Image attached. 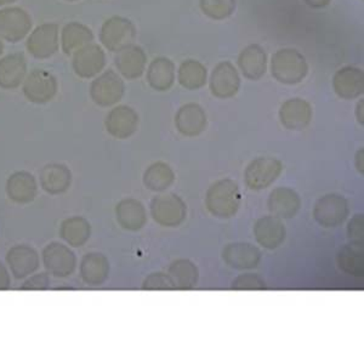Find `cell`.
Listing matches in <instances>:
<instances>
[{
  "label": "cell",
  "mask_w": 364,
  "mask_h": 364,
  "mask_svg": "<svg viewBox=\"0 0 364 364\" xmlns=\"http://www.w3.org/2000/svg\"><path fill=\"white\" fill-rule=\"evenodd\" d=\"M39 185L48 195H63L72 185V173L65 164H46L41 170Z\"/></svg>",
  "instance_id": "24"
},
{
  "label": "cell",
  "mask_w": 364,
  "mask_h": 364,
  "mask_svg": "<svg viewBox=\"0 0 364 364\" xmlns=\"http://www.w3.org/2000/svg\"><path fill=\"white\" fill-rule=\"evenodd\" d=\"M107 133L118 140H127L133 136L139 128V114L129 106H117L105 119Z\"/></svg>",
  "instance_id": "11"
},
{
  "label": "cell",
  "mask_w": 364,
  "mask_h": 364,
  "mask_svg": "<svg viewBox=\"0 0 364 364\" xmlns=\"http://www.w3.org/2000/svg\"><path fill=\"white\" fill-rule=\"evenodd\" d=\"M356 117L358 123L360 125H363V100H360V102H358V105H357Z\"/></svg>",
  "instance_id": "44"
},
{
  "label": "cell",
  "mask_w": 364,
  "mask_h": 364,
  "mask_svg": "<svg viewBox=\"0 0 364 364\" xmlns=\"http://www.w3.org/2000/svg\"><path fill=\"white\" fill-rule=\"evenodd\" d=\"M8 198L15 204L32 203L38 195V181L33 174L20 170L9 176L5 183Z\"/></svg>",
  "instance_id": "13"
},
{
  "label": "cell",
  "mask_w": 364,
  "mask_h": 364,
  "mask_svg": "<svg viewBox=\"0 0 364 364\" xmlns=\"http://www.w3.org/2000/svg\"><path fill=\"white\" fill-rule=\"evenodd\" d=\"M333 87L340 99L360 97L364 91L363 70L352 66L340 68L333 77Z\"/></svg>",
  "instance_id": "21"
},
{
  "label": "cell",
  "mask_w": 364,
  "mask_h": 364,
  "mask_svg": "<svg viewBox=\"0 0 364 364\" xmlns=\"http://www.w3.org/2000/svg\"><path fill=\"white\" fill-rule=\"evenodd\" d=\"M304 1L311 8L322 9L331 4V0H304Z\"/></svg>",
  "instance_id": "42"
},
{
  "label": "cell",
  "mask_w": 364,
  "mask_h": 364,
  "mask_svg": "<svg viewBox=\"0 0 364 364\" xmlns=\"http://www.w3.org/2000/svg\"><path fill=\"white\" fill-rule=\"evenodd\" d=\"M223 260L232 269L240 271L257 269L261 261V252L255 245L245 242L230 243L223 250Z\"/></svg>",
  "instance_id": "15"
},
{
  "label": "cell",
  "mask_w": 364,
  "mask_h": 364,
  "mask_svg": "<svg viewBox=\"0 0 364 364\" xmlns=\"http://www.w3.org/2000/svg\"><path fill=\"white\" fill-rule=\"evenodd\" d=\"M58 233L67 245L72 248H80L90 240L91 225L83 216H70L60 225Z\"/></svg>",
  "instance_id": "29"
},
{
  "label": "cell",
  "mask_w": 364,
  "mask_h": 364,
  "mask_svg": "<svg viewBox=\"0 0 364 364\" xmlns=\"http://www.w3.org/2000/svg\"><path fill=\"white\" fill-rule=\"evenodd\" d=\"M279 120L288 130L300 132L306 129L312 120V107L306 100L294 97L287 100L279 108Z\"/></svg>",
  "instance_id": "18"
},
{
  "label": "cell",
  "mask_w": 364,
  "mask_h": 364,
  "mask_svg": "<svg viewBox=\"0 0 364 364\" xmlns=\"http://www.w3.org/2000/svg\"><path fill=\"white\" fill-rule=\"evenodd\" d=\"M67 1H75V0H67Z\"/></svg>",
  "instance_id": "47"
},
{
  "label": "cell",
  "mask_w": 364,
  "mask_h": 364,
  "mask_svg": "<svg viewBox=\"0 0 364 364\" xmlns=\"http://www.w3.org/2000/svg\"><path fill=\"white\" fill-rule=\"evenodd\" d=\"M125 85L123 79L112 70L105 72L91 83L90 97L100 107H111L123 99Z\"/></svg>",
  "instance_id": "8"
},
{
  "label": "cell",
  "mask_w": 364,
  "mask_h": 364,
  "mask_svg": "<svg viewBox=\"0 0 364 364\" xmlns=\"http://www.w3.org/2000/svg\"><path fill=\"white\" fill-rule=\"evenodd\" d=\"M58 27L55 23H46L34 29L27 41V50L33 58L44 60L58 51Z\"/></svg>",
  "instance_id": "14"
},
{
  "label": "cell",
  "mask_w": 364,
  "mask_h": 364,
  "mask_svg": "<svg viewBox=\"0 0 364 364\" xmlns=\"http://www.w3.org/2000/svg\"><path fill=\"white\" fill-rule=\"evenodd\" d=\"M116 219L120 228L127 231H140L147 224L145 205L137 199H123L117 204Z\"/></svg>",
  "instance_id": "26"
},
{
  "label": "cell",
  "mask_w": 364,
  "mask_h": 364,
  "mask_svg": "<svg viewBox=\"0 0 364 364\" xmlns=\"http://www.w3.org/2000/svg\"><path fill=\"white\" fill-rule=\"evenodd\" d=\"M168 274L171 278L175 290H192L198 284V267L187 259H180L170 265Z\"/></svg>",
  "instance_id": "30"
},
{
  "label": "cell",
  "mask_w": 364,
  "mask_h": 364,
  "mask_svg": "<svg viewBox=\"0 0 364 364\" xmlns=\"http://www.w3.org/2000/svg\"><path fill=\"white\" fill-rule=\"evenodd\" d=\"M10 287H11V273L9 271L8 266L0 261V291L10 289Z\"/></svg>",
  "instance_id": "41"
},
{
  "label": "cell",
  "mask_w": 364,
  "mask_h": 364,
  "mask_svg": "<svg viewBox=\"0 0 364 364\" xmlns=\"http://www.w3.org/2000/svg\"><path fill=\"white\" fill-rule=\"evenodd\" d=\"M136 38V28L133 22L125 17L113 16L105 22L100 41L109 51H119L132 46Z\"/></svg>",
  "instance_id": "7"
},
{
  "label": "cell",
  "mask_w": 364,
  "mask_h": 364,
  "mask_svg": "<svg viewBox=\"0 0 364 364\" xmlns=\"http://www.w3.org/2000/svg\"><path fill=\"white\" fill-rule=\"evenodd\" d=\"M147 63L145 51L140 46H129L117 51L114 63L120 75L129 80L140 78L144 75Z\"/></svg>",
  "instance_id": "25"
},
{
  "label": "cell",
  "mask_w": 364,
  "mask_h": 364,
  "mask_svg": "<svg viewBox=\"0 0 364 364\" xmlns=\"http://www.w3.org/2000/svg\"><path fill=\"white\" fill-rule=\"evenodd\" d=\"M16 0H0V5L9 4V3H14Z\"/></svg>",
  "instance_id": "45"
},
{
  "label": "cell",
  "mask_w": 364,
  "mask_h": 364,
  "mask_svg": "<svg viewBox=\"0 0 364 364\" xmlns=\"http://www.w3.org/2000/svg\"><path fill=\"white\" fill-rule=\"evenodd\" d=\"M27 65L22 54H13L0 60V87L16 89L26 78Z\"/></svg>",
  "instance_id": "28"
},
{
  "label": "cell",
  "mask_w": 364,
  "mask_h": 364,
  "mask_svg": "<svg viewBox=\"0 0 364 364\" xmlns=\"http://www.w3.org/2000/svg\"><path fill=\"white\" fill-rule=\"evenodd\" d=\"M267 207L271 215L279 219H291L301 209V198L290 187H277L271 192Z\"/></svg>",
  "instance_id": "23"
},
{
  "label": "cell",
  "mask_w": 364,
  "mask_h": 364,
  "mask_svg": "<svg viewBox=\"0 0 364 364\" xmlns=\"http://www.w3.org/2000/svg\"><path fill=\"white\" fill-rule=\"evenodd\" d=\"M58 94V80L46 70H32L23 80V95L33 104L43 105Z\"/></svg>",
  "instance_id": "9"
},
{
  "label": "cell",
  "mask_w": 364,
  "mask_h": 364,
  "mask_svg": "<svg viewBox=\"0 0 364 364\" xmlns=\"http://www.w3.org/2000/svg\"><path fill=\"white\" fill-rule=\"evenodd\" d=\"M9 271L17 281L26 279L41 267V257L36 249L27 245H14L5 257Z\"/></svg>",
  "instance_id": "10"
},
{
  "label": "cell",
  "mask_w": 364,
  "mask_h": 364,
  "mask_svg": "<svg viewBox=\"0 0 364 364\" xmlns=\"http://www.w3.org/2000/svg\"><path fill=\"white\" fill-rule=\"evenodd\" d=\"M207 114L198 104L183 105L175 116V127L186 137L199 136L207 129Z\"/></svg>",
  "instance_id": "20"
},
{
  "label": "cell",
  "mask_w": 364,
  "mask_h": 364,
  "mask_svg": "<svg viewBox=\"0 0 364 364\" xmlns=\"http://www.w3.org/2000/svg\"><path fill=\"white\" fill-rule=\"evenodd\" d=\"M348 199L338 193L323 196L314 207V218L322 228H338L348 220Z\"/></svg>",
  "instance_id": "5"
},
{
  "label": "cell",
  "mask_w": 364,
  "mask_h": 364,
  "mask_svg": "<svg viewBox=\"0 0 364 364\" xmlns=\"http://www.w3.org/2000/svg\"><path fill=\"white\" fill-rule=\"evenodd\" d=\"M42 262L46 272L55 278H68L77 269V257L70 245L51 242L43 249Z\"/></svg>",
  "instance_id": "4"
},
{
  "label": "cell",
  "mask_w": 364,
  "mask_h": 364,
  "mask_svg": "<svg viewBox=\"0 0 364 364\" xmlns=\"http://www.w3.org/2000/svg\"><path fill=\"white\" fill-rule=\"evenodd\" d=\"M106 65L104 50L96 44H87L75 51L72 66L80 78H92L104 70Z\"/></svg>",
  "instance_id": "17"
},
{
  "label": "cell",
  "mask_w": 364,
  "mask_h": 364,
  "mask_svg": "<svg viewBox=\"0 0 364 364\" xmlns=\"http://www.w3.org/2000/svg\"><path fill=\"white\" fill-rule=\"evenodd\" d=\"M147 82L154 90L166 91L175 82V66L169 58H158L149 65Z\"/></svg>",
  "instance_id": "31"
},
{
  "label": "cell",
  "mask_w": 364,
  "mask_h": 364,
  "mask_svg": "<svg viewBox=\"0 0 364 364\" xmlns=\"http://www.w3.org/2000/svg\"><path fill=\"white\" fill-rule=\"evenodd\" d=\"M283 171V163L272 157H260L245 168V183L252 191L265 190L276 181Z\"/></svg>",
  "instance_id": "6"
},
{
  "label": "cell",
  "mask_w": 364,
  "mask_h": 364,
  "mask_svg": "<svg viewBox=\"0 0 364 364\" xmlns=\"http://www.w3.org/2000/svg\"><path fill=\"white\" fill-rule=\"evenodd\" d=\"M142 289L175 290V287L168 273L152 272L145 278V281L142 283Z\"/></svg>",
  "instance_id": "38"
},
{
  "label": "cell",
  "mask_w": 364,
  "mask_h": 364,
  "mask_svg": "<svg viewBox=\"0 0 364 364\" xmlns=\"http://www.w3.org/2000/svg\"><path fill=\"white\" fill-rule=\"evenodd\" d=\"M32 21L28 14L20 8L0 10V38L10 43L20 42L28 34Z\"/></svg>",
  "instance_id": "12"
},
{
  "label": "cell",
  "mask_w": 364,
  "mask_h": 364,
  "mask_svg": "<svg viewBox=\"0 0 364 364\" xmlns=\"http://www.w3.org/2000/svg\"><path fill=\"white\" fill-rule=\"evenodd\" d=\"M79 274L87 286H102L109 277V261L107 257H105L102 252H87L80 261Z\"/></svg>",
  "instance_id": "22"
},
{
  "label": "cell",
  "mask_w": 364,
  "mask_h": 364,
  "mask_svg": "<svg viewBox=\"0 0 364 364\" xmlns=\"http://www.w3.org/2000/svg\"><path fill=\"white\" fill-rule=\"evenodd\" d=\"M207 68L196 60H187L178 68V79L187 90H198L207 83Z\"/></svg>",
  "instance_id": "35"
},
{
  "label": "cell",
  "mask_w": 364,
  "mask_h": 364,
  "mask_svg": "<svg viewBox=\"0 0 364 364\" xmlns=\"http://www.w3.org/2000/svg\"><path fill=\"white\" fill-rule=\"evenodd\" d=\"M266 282L257 273H243L232 282L233 290H265Z\"/></svg>",
  "instance_id": "37"
},
{
  "label": "cell",
  "mask_w": 364,
  "mask_h": 364,
  "mask_svg": "<svg viewBox=\"0 0 364 364\" xmlns=\"http://www.w3.org/2000/svg\"><path fill=\"white\" fill-rule=\"evenodd\" d=\"M363 158H364V149H360V151H358V152H357L356 158H355V163H356V168H357V170H358V173H360V175L364 174Z\"/></svg>",
  "instance_id": "43"
},
{
  "label": "cell",
  "mask_w": 364,
  "mask_h": 364,
  "mask_svg": "<svg viewBox=\"0 0 364 364\" xmlns=\"http://www.w3.org/2000/svg\"><path fill=\"white\" fill-rule=\"evenodd\" d=\"M51 283V276L46 272H36L22 282L21 290H48Z\"/></svg>",
  "instance_id": "39"
},
{
  "label": "cell",
  "mask_w": 364,
  "mask_h": 364,
  "mask_svg": "<svg viewBox=\"0 0 364 364\" xmlns=\"http://www.w3.org/2000/svg\"><path fill=\"white\" fill-rule=\"evenodd\" d=\"M252 232L257 243L269 250L281 247L287 236L286 226L282 219L273 215L262 216L257 220Z\"/></svg>",
  "instance_id": "19"
},
{
  "label": "cell",
  "mask_w": 364,
  "mask_h": 364,
  "mask_svg": "<svg viewBox=\"0 0 364 364\" xmlns=\"http://www.w3.org/2000/svg\"><path fill=\"white\" fill-rule=\"evenodd\" d=\"M240 202V186L231 178H224L213 183L205 195L208 211L219 219H231L236 215Z\"/></svg>",
  "instance_id": "1"
},
{
  "label": "cell",
  "mask_w": 364,
  "mask_h": 364,
  "mask_svg": "<svg viewBox=\"0 0 364 364\" xmlns=\"http://www.w3.org/2000/svg\"><path fill=\"white\" fill-rule=\"evenodd\" d=\"M149 209L156 224L163 228H178L186 220V203L175 193L156 196L151 200Z\"/></svg>",
  "instance_id": "3"
},
{
  "label": "cell",
  "mask_w": 364,
  "mask_h": 364,
  "mask_svg": "<svg viewBox=\"0 0 364 364\" xmlns=\"http://www.w3.org/2000/svg\"><path fill=\"white\" fill-rule=\"evenodd\" d=\"M142 181L152 192H164L175 182L174 170L164 161H156L146 169Z\"/></svg>",
  "instance_id": "33"
},
{
  "label": "cell",
  "mask_w": 364,
  "mask_h": 364,
  "mask_svg": "<svg viewBox=\"0 0 364 364\" xmlns=\"http://www.w3.org/2000/svg\"><path fill=\"white\" fill-rule=\"evenodd\" d=\"M309 65L306 58L298 50L286 48L278 50L272 56L271 73L279 83L287 85L299 84L305 79Z\"/></svg>",
  "instance_id": "2"
},
{
  "label": "cell",
  "mask_w": 364,
  "mask_h": 364,
  "mask_svg": "<svg viewBox=\"0 0 364 364\" xmlns=\"http://www.w3.org/2000/svg\"><path fill=\"white\" fill-rule=\"evenodd\" d=\"M348 237L351 242L363 243L364 238V215L356 214L352 216L348 224Z\"/></svg>",
  "instance_id": "40"
},
{
  "label": "cell",
  "mask_w": 364,
  "mask_h": 364,
  "mask_svg": "<svg viewBox=\"0 0 364 364\" xmlns=\"http://www.w3.org/2000/svg\"><path fill=\"white\" fill-rule=\"evenodd\" d=\"M238 66L245 78L259 80L267 70V54L257 44L247 46L238 58Z\"/></svg>",
  "instance_id": "27"
},
{
  "label": "cell",
  "mask_w": 364,
  "mask_h": 364,
  "mask_svg": "<svg viewBox=\"0 0 364 364\" xmlns=\"http://www.w3.org/2000/svg\"><path fill=\"white\" fill-rule=\"evenodd\" d=\"M63 50L66 55H73L94 41V34L87 26L72 22L63 29Z\"/></svg>",
  "instance_id": "34"
},
{
  "label": "cell",
  "mask_w": 364,
  "mask_h": 364,
  "mask_svg": "<svg viewBox=\"0 0 364 364\" xmlns=\"http://www.w3.org/2000/svg\"><path fill=\"white\" fill-rule=\"evenodd\" d=\"M240 87V78L235 66L228 61L221 63L211 73L210 91L218 99H231Z\"/></svg>",
  "instance_id": "16"
},
{
  "label": "cell",
  "mask_w": 364,
  "mask_h": 364,
  "mask_svg": "<svg viewBox=\"0 0 364 364\" xmlns=\"http://www.w3.org/2000/svg\"><path fill=\"white\" fill-rule=\"evenodd\" d=\"M3 50H4V46H3V43L0 41V55L3 54Z\"/></svg>",
  "instance_id": "46"
},
{
  "label": "cell",
  "mask_w": 364,
  "mask_h": 364,
  "mask_svg": "<svg viewBox=\"0 0 364 364\" xmlns=\"http://www.w3.org/2000/svg\"><path fill=\"white\" fill-rule=\"evenodd\" d=\"M204 15L213 20H225L236 10V0H200Z\"/></svg>",
  "instance_id": "36"
},
{
  "label": "cell",
  "mask_w": 364,
  "mask_h": 364,
  "mask_svg": "<svg viewBox=\"0 0 364 364\" xmlns=\"http://www.w3.org/2000/svg\"><path fill=\"white\" fill-rule=\"evenodd\" d=\"M338 265L340 269L353 277H363L364 250L363 243L350 242L338 254Z\"/></svg>",
  "instance_id": "32"
}]
</instances>
